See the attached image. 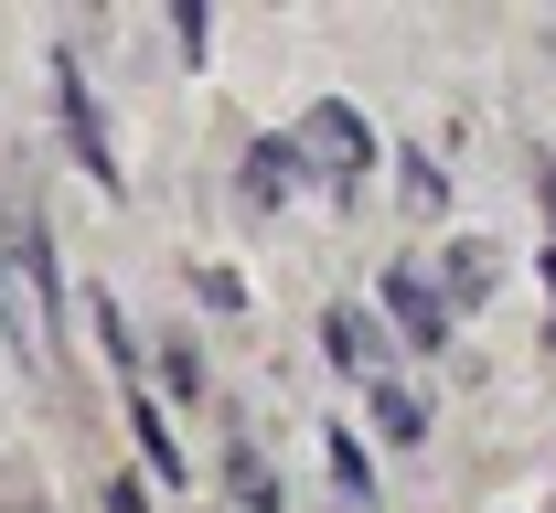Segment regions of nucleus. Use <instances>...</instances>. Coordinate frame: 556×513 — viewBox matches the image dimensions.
Returning <instances> with one entry per match:
<instances>
[{
  "label": "nucleus",
  "instance_id": "obj_1",
  "mask_svg": "<svg viewBox=\"0 0 556 513\" xmlns=\"http://www.w3.org/2000/svg\"><path fill=\"white\" fill-rule=\"evenodd\" d=\"M386 299H396V321H407L417 354H439V343H450V310H439V290H428L417 268H396V279H386Z\"/></svg>",
  "mask_w": 556,
  "mask_h": 513
},
{
  "label": "nucleus",
  "instance_id": "obj_2",
  "mask_svg": "<svg viewBox=\"0 0 556 513\" xmlns=\"http://www.w3.org/2000/svg\"><path fill=\"white\" fill-rule=\"evenodd\" d=\"M300 150H321V161H343V182L375 161V140H364V118L353 107H311V129H300Z\"/></svg>",
  "mask_w": 556,
  "mask_h": 513
},
{
  "label": "nucleus",
  "instance_id": "obj_3",
  "mask_svg": "<svg viewBox=\"0 0 556 513\" xmlns=\"http://www.w3.org/2000/svg\"><path fill=\"white\" fill-rule=\"evenodd\" d=\"M321 343H332V364H343V374H375V364H386V332H375L364 310H332Z\"/></svg>",
  "mask_w": 556,
  "mask_h": 513
},
{
  "label": "nucleus",
  "instance_id": "obj_4",
  "mask_svg": "<svg viewBox=\"0 0 556 513\" xmlns=\"http://www.w3.org/2000/svg\"><path fill=\"white\" fill-rule=\"evenodd\" d=\"M375 407H386V439H428V418H417V396H396V385H386Z\"/></svg>",
  "mask_w": 556,
  "mask_h": 513
},
{
  "label": "nucleus",
  "instance_id": "obj_5",
  "mask_svg": "<svg viewBox=\"0 0 556 513\" xmlns=\"http://www.w3.org/2000/svg\"><path fill=\"white\" fill-rule=\"evenodd\" d=\"M332 471H343V492H364V503H375V471H364V449H353V439H332Z\"/></svg>",
  "mask_w": 556,
  "mask_h": 513
}]
</instances>
